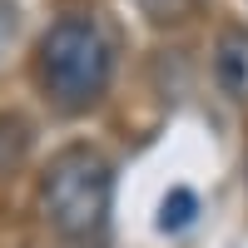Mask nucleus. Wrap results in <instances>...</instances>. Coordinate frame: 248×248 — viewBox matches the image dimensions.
<instances>
[{"label":"nucleus","instance_id":"20e7f679","mask_svg":"<svg viewBox=\"0 0 248 248\" xmlns=\"http://www.w3.org/2000/svg\"><path fill=\"white\" fill-rule=\"evenodd\" d=\"M194 214H199L194 189H169L164 203H159V229H164V233H184V229L194 223Z\"/></svg>","mask_w":248,"mask_h":248},{"label":"nucleus","instance_id":"f03ea898","mask_svg":"<svg viewBox=\"0 0 248 248\" xmlns=\"http://www.w3.org/2000/svg\"><path fill=\"white\" fill-rule=\"evenodd\" d=\"M109 199H114V164L90 149V144H70L50 159L45 179H40V209H45L50 229L65 243H94L109 229Z\"/></svg>","mask_w":248,"mask_h":248},{"label":"nucleus","instance_id":"39448f33","mask_svg":"<svg viewBox=\"0 0 248 248\" xmlns=\"http://www.w3.org/2000/svg\"><path fill=\"white\" fill-rule=\"evenodd\" d=\"M134 5H139V15L149 25H184L203 0H134Z\"/></svg>","mask_w":248,"mask_h":248},{"label":"nucleus","instance_id":"7ed1b4c3","mask_svg":"<svg viewBox=\"0 0 248 248\" xmlns=\"http://www.w3.org/2000/svg\"><path fill=\"white\" fill-rule=\"evenodd\" d=\"M214 79H218V90L229 99L248 105V30L243 25L218 35V45H214Z\"/></svg>","mask_w":248,"mask_h":248},{"label":"nucleus","instance_id":"f257e3e1","mask_svg":"<svg viewBox=\"0 0 248 248\" xmlns=\"http://www.w3.org/2000/svg\"><path fill=\"white\" fill-rule=\"evenodd\" d=\"M40 90L50 94L55 109L79 114L105 99L109 75H114V45L99 30V20L90 15H65L55 20L40 40V60H35Z\"/></svg>","mask_w":248,"mask_h":248}]
</instances>
